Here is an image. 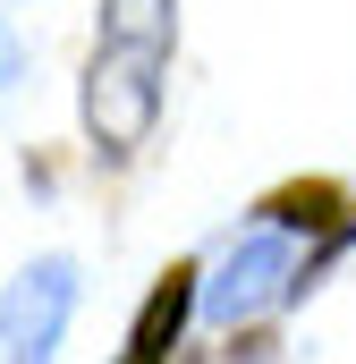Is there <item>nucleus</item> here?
Returning <instances> with one entry per match:
<instances>
[{"label":"nucleus","mask_w":356,"mask_h":364,"mask_svg":"<svg viewBox=\"0 0 356 364\" xmlns=\"http://www.w3.org/2000/svg\"><path fill=\"white\" fill-rule=\"evenodd\" d=\"M162 68H170V0H102V34L85 60V127L110 161L153 136Z\"/></svg>","instance_id":"nucleus-1"},{"label":"nucleus","mask_w":356,"mask_h":364,"mask_svg":"<svg viewBox=\"0 0 356 364\" xmlns=\"http://www.w3.org/2000/svg\"><path fill=\"white\" fill-rule=\"evenodd\" d=\"M68 305H77V263L68 255H43V263H26L9 279V296H0V348H9V364H51L60 331H68Z\"/></svg>","instance_id":"nucleus-2"},{"label":"nucleus","mask_w":356,"mask_h":364,"mask_svg":"<svg viewBox=\"0 0 356 364\" xmlns=\"http://www.w3.org/2000/svg\"><path fill=\"white\" fill-rule=\"evenodd\" d=\"M280 279H288V237H280V229H255V237H238V246H229L221 279L204 288V314L238 331L246 314H263L271 296H280Z\"/></svg>","instance_id":"nucleus-3"},{"label":"nucleus","mask_w":356,"mask_h":364,"mask_svg":"<svg viewBox=\"0 0 356 364\" xmlns=\"http://www.w3.org/2000/svg\"><path fill=\"white\" fill-rule=\"evenodd\" d=\"M187 314H195V272H187V263H170V279L145 296V314H136L127 356H119V364H170L178 331H187Z\"/></svg>","instance_id":"nucleus-4"},{"label":"nucleus","mask_w":356,"mask_h":364,"mask_svg":"<svg viewBox=\"0 0 356 364\" xmlns=\"http://www.w3.org/2000/svg\"><path fill=\"white\" fill-rule=\"evenodd\" d=\"M340 186H323V178H305V186H280V195H263V229H331L340 237Z\"/></svg>","instance_id":"nucleus-5"},{"label":"nucleus","mask_w":356,"mask_h":364,"mask_svg":"<svg viewBox=\"0 0 356 364\" xmlns=\"http://www.w3.org/2000/svg\"><path fill=\"white\" fill-rule=\"evenodd\" d=\"M17 68H26V60H17V34H9V26H0V93L17 85Z\"/></svg>","instance_id":"nucleus-6"},{"label":"nucleus","mask_w":356,"mask_h":364,"mask_svg":"<svg viewBox=\"0 0 356 364\" xmlns=\"http://www.w3.org/2000/svg\"><path fill=\"white\" fill-rule=\"evenodd\" d=\"M348 237H356V220H348V229H340V237H331V246H348Z\"/></svg>","instance_id":"nucleus-7"}]
</instances>
